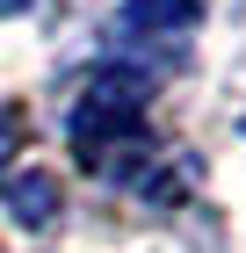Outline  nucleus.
<instances>
[{
    "label": "nucleus",
    "instance_id": "nucleus-1",
    "mask_svg": "<svg viewBox=\"0 0 246 253\" xmlns=\"http://www.w3.org/2000/svg\"><path fill=\"white\" fill-rule=\"evenodd\" d=\"M65 137H73L87 174H116V181H138V188H145L152 159H167L152 123H145V80L138 73H95L73 101Z\"/></svg>",
    "mask_w": 246,
    "mask_h": 253
},
{
    "label": "nucleus",
    "instance_id": "nucleus-2",
    "mask_svg": "<svg viewBox=\"0 0 246 253\" xmlns=\"http://www.w3.org/2000/svg\"><path fill=\"white\" fill-rule=\"evenodd\" d=\"M203 15V0H123V37L131 43H174Z\"/></svg>",
    "mask_w": 246,
    "mask_h": 253
},
{
    "label": "nucleus",
    "instance_id": "nucleus-3",
    "mask_svg": "<svg viewBox=\"0 0 246 253\" xmlns=\"http://www.w3.org/2000/svg\"><path fill=\"white\" fill-rule=\"evenodd\" d=\"M0 203L15 210V224L44 232V224L58 217V203H65V195H58V174H44V167H22V174H7V181H0Z\"/></svg>",
    "mask_w": 246,
    "mask_h": 253
},
{
    "label": "nucleus",
    "instance_id": "nucleus-4",
    "mask_svg": "<svg viewBox=\"0 0 246 253\" xmlns=\"http://www.w3.org/2000/svg\"><path fill=\"white\" fill-rule=\"evenodd\" d=\"M29 7H37V0H0V15H29Z\"/></svg>",
    "mask_w": 246,
    "mask_h": 253
}]
</instances>
